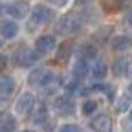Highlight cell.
<instances>
[{"instance_id": "obj_17", "label": "cell", "mask_w": 132, "mask_h": 132, "mask_svg": "<svg viewBox=\"0 0 132 132\" xmlns=\"http://www.w3.org/2000/svg\"><path fill=\"white\" fill-rule=\"evenodd\" d=\"M92 75L95 79H103L106 75V62L105 61H97L94 64V68H92Z\"/></svg>"}, {"instance_id": "obj_27", "label": "cell", "mask_w": 132, "mask_h": 132, "mask_svg": "<svg viewBox=\"0 0 132 132\" xmlns=\"http://www.w3.org/2000/svg\"><path fill=\"white\" fill-rule=\"evenodd\" d=\"M86 2H90V0H77V4H86Z\"/></svg>"}, {"instance_id": "obj_30", "label": "cell", "mask_w": 132, "mask_h": 132, "mask_svg": "<svg viewBox=\"0 0 132 132\" xmlns=\"http://www.w3.org/2000/svg\"><path fill=\"white\" fill-rule=\"evenodd\" d=\"M26 132H33V130H26Z\"/></svg>"}, {"instance_id": "obj_23", "label": "cell", "mask_w": 132, "mask_h": 132, "mask_svg": "<svg viewBox=\"0 0 132 132\" xmlns=\"http://www.w3.org/2000/svg\"><path fill=\"white\" fill-rule=\"evenodd\" d=\"M59 132H79V127L77 125H62L59 128Z\"/></svg>"}, {"instance_id": "obj_22", "label": "cell", "mask_w": 132, "mask_h": 132, "mask_svg": "<svg viewBox=\"0 0 132 132\" xmlns=\"http://www.w3.org/2000/svg\"><path fill=\"white\" fill-rule=\"evenodd\" d=\"M128 105H130V95H123V97H119V101H118V112H125L127 108H128Z\"/></svg>"}, {"instance_id": "obj_11", "label": "cell", "mask_w": 132, "mask_h": 132, "mask_svg": "<svg viewBox=\"0 0 132 132\" xmlns=\"http://www.w3.org/2000/svg\"><path fill=\"white\" fill-rule=\"evenodd\" d=\"M16 128V119L9 112H2L0 114V132H15Z\"/></svg>"}, {"instance_id": "obj_3", "label": "cell", "mask_w": 132, "mask_h": 132, "mask_svg": "<svg viewBox=\"0 0 132 132\" xmlns=\"http://www.w3.org/2000/svg\"><path fill=\"white\" fill-rule=\"evenodd\" d=\"M53 11L46 6H35L31 11V26H46L48 22H52Z\"/></svg>"}, {"instance_id": "obj_4", "label": "cell", "mask_w": 132, "mask_h": 132, "mask_svg": "<svg viewBox=\"0 0 132 132\" xmlns=\"http://www.w3.org/2000/svg\"><path fill=\"white\" fill-rule=\"evenodd\" d=\"M37 57H39V53L35 52V50L24 46V48H20L19 52L15 53V62L19 66H22V68H28V66L37 62Z\"/></svg>"}, {"instance_id": "obj_5", "label": "cell", "mask_w": 132, "mask_h": 132, "mask_svg": "<svg viewBox=\"0 0 132 132\" xmlns=\"http://www.w3.org/2000/svg\"><path fill=\"white\" fill-rule=\"evenodd\" d=\"M33 106H35V97L31 94H22L19 97V101H16V105H15V110L20 116H28V114H31Z\"/></svg>"}, {"instance_id": "obj_2", "label": "cell", "mask_w": 132, "mask_h": 132, "mask_svg": "<svg viewBox=\"0 0 132 132\" xmlns=\"http://www.w3.org/2000/svg\"><path fill=\"white\" fill-rule=\"evenodd\" d=\"M53 77H55V75L50 72V70H46V68H39V70H33V72L29 73L28 82H29L31 86H37V88H46L50 82H52Z\"/></svg>"}, {"instance_id": "obj_7", "label": "cell", "mask_w": 132, "mask_h": 132, "mask_svg": "<svg viewBox=\"0 0 132 132\" xmlns=\"http://www.w3.org/2000/svg\"><path fill=\"white\" fill-rule=\"evenodd\" d=\"M53 48H55V37H52V35H42L35 42V52L40 53V55L50 53Z\"/></svg>"}, {"instance_id": "obj_19", "label": "cell", "mask_w": 132, "mask_h": 132, "mask_svg": "<svg viewBox=\"0 0 132 132\" xmlns=\"http://www.w3.org/2000/svg\"><path fill=\"white\" fill-rule=\"evenodd\" d=\"M70 52H72V48H70V44L68 42H64L61 48H59V53H57V59L62 62V61H66L68 59V55H70Z\"/></svg>"}, {"instance_id": "obj_20", "label": "cell", "mask_w": 132, "mask_h": 132, "mask_svg": "<svg viewBox=\"0 0 132 132\" xmlns=\"http://www.w3.org/2000/svg\"><path fill=\"white\" fill-rule=\"evenodd\" d=\"M95 108H97V103L95 101H92V99H86L85 103H82V114H94L95 112Z\"/></svg>"}, {"instance_id": "obj_31", "label": "cell", "mask_w": 132, "mask_h": 132, "mask_svg": "<svg viewBox=\"0 0 132 132\" xmlns=\"http://www.w3.org/2000/svg\"><path fill=\"white\" fill-rule=\"evenodd\" d=\"M0 46H2V42H0Z\"/></svg>"}, {"instance_id": "obj_6", "label": "cell", "mask_w": 132, "mask_h": 132, "mask_svg": "<svg viewBox=\"0 0 132 132\" xmlns=\"http://www.w3.org/2000/svg\"><path fill=\"white\" fill-rule=\"evenodd\" d=\"M6 13L13 19H26V15L29 13V6L24 0H19V2H13L9 6H6Z\"/></svg>"}, {"instance_id": "obj_28", "label": "cell", "mask_w": 132, "mask_h": 132, "mask_svg": "<svg viewBox=\"0 0 132 132\" xmlns=\"http://www.w3.org/2000/svg\"><path fill=\"white\" fill-rule=\"evenodd\" d=\"M2 11H6V7H4L2 4H0V15H2Z\"/></svg>"}, {"instance_id": "obj_9", "label": "cell", "mask_w": 132, "mask_h": 132, "mask_svg": "<svg viewBox=\"0 0 132 132\" xmlns=\"http://www.w3.org/2000/svg\"><path fill=\"white\" fill-rule=\"evenodd\" d=\"M90 127H92L95 132H110V128H112V119H110V116H106V114H99L95 119H92Z\"/></svg>"}, {"instance_id": "obj_16", "label": "cell", "mask_w": 132, "mask_h": 132, "mask_svg": "<svg viewBox=\"0 0 132 132\" xmlns=\"http://www.w3.org/2000/svg\"><path fill=\"white\" fill-rule=\"evenodd\" d=\"M79 57L85 59V61L94 59V57H95V48H94L92 44H82V46L79 48Z\"/></svg>"}, {"instance_id": "obj_24", "label": "cell", "mask_w": 132, "mask_h": 132, "mask_svg": "<svg viewBox=\"0 0 132 132\" xmlns=\"http://www.w3.org/2000/svg\"><path fill=\"white\" fill-rule=\"evenodd\" d=\"M6 66H7V59H6L4 55H0V72H4Z\"/></svg>"}, {"instance_id": "obj_12", "label": "cell", "mask_w": 132, "mask_h": 132, "mask_svg": "<svg viewBox=\"0 0 132 132\" xmlns=\"http://www.w3.org/2000/svg\"><path fill=\"white\" fill-rule=\"evenodd\" d=\"M55 110L61 116H70V114H73V103L68 97H59V99H55Z\"/></svg>"}, {"instance_id": "obj_15", "label": "cell", "mask_w": 132, "mask_h": 132, "mask_svg": "<svg viewBox=\"0 0 132 132\" xmlns=\"http://www.w3.org/2000/svg\"><path fill=\"white\" fill-rule=\"evenodd\" d=\"M88 62L85 61V59H79L77 62H75V66H73V75H75V79L77 81H81V79H85L86 75H88Z\"/></svg>"}, {"instance_id": "obj_26", "label": "cell", "mask_w": 132, "mask_h": 132, "mask_svg": "<svg viewBox=\"0 0 132 132\" xmlns=\"http://www.w3.org/2000/svg\"><path fill=\"white\" fill-rule=\"evenodd\" d=\"M125 22H127L128 26H132V11H128V13H127V16H125Z\"/></svg>"}, {"instance_id": "obj_1", "label": "cell", "mask_w": 132, "mask_h": 132, "mask_svg": "<svg viewBox=\"0 0 132 132\" xmlns=\"http://www.w3.org/2000/svg\"><path fill=\"white\" fill-rule=\"evenodd\" d=\"M81 19L75 13H68L61 16V20L57 22V31L62 33V35H72V33H77L81 29Z\"/></svg>"}, {"instance_id": "obj_25", "label": "cell", "mask_w": 132, "mask_h": 132, "mask_svg": "<svg viewBox=\"0 0 132 132\" xmlns=\"http://www.w3.org/2000/svg\"><path fill=\"white\" fill-rule=\"evenodd\" d=\"M48 2H52L53 6H59L61 7V6H64L66 2H68V0H48Z\"/></svg>"}, {"instance_id": "obj_13", "label": "cell", "mask_w": 132, "mask_h": 132, "mask_svg": "<svg viewBox=\"0 0 132 132\" xmlns=\"http://www.w3.org/2000/svg\"><path fill=\"white\" fill-rule=\"evenodd\" d=\"M112 50L114 52H125V50H128L132 46V39L127 37V35H118V37H114L112 39Z\"/></svg>"}, {"instance_id": "obj_21", "label": "cell", "mask_w": 132, "mask_h": 132, "mask_svg": "<svg viewBox=\"0 0 132 132\" xmlns=\"http://www.w3.org/2000/svg\"><path fill=\"white\" fill-rule=\"evenodd\" d=\"M46 119H48V112H46V108H40L37 112V116L33 118V123H35V125H44Z\"/></svg>"}, {"instance_id": "obj_29", "label": "cell", "mask_w": 132, "mask_h": 132, "mask_svg": "<svg viewBox=\"0 0 132 132\" xmlns=\"http://www.w3.org/2000/svg\"><path fill=\"white\" fill-rule=\"evenodd\" d=\"M130 119H132V110H130Z\"/></svg>"}, {"instance_id": "obj_8", "label": "cell", "mask_w": 132, "mask_h": 132, "mask_svg": "<svg viewBox=\"0 0 132 132\" xmlns=\"http://www.w3.org/2000/svg\"><path fill=\"white\" fill-rule=\"evenodd\" d=\"M15 92V79L13 77H0V101H7Z\"/></svg>"}, {"instance_id": "obj_10", "label": "cell", "mask_w": 132, "mask_h": 132, "mask_svg": "<svg viewBox=\"0 0 132 132\" xmlns=\"http://www.w3.org/2000/svg\"><path fill=\"white\" fill-rule=\"evenodd\" d=\"M19 33V24L15 20H2L0 22V35L4 39H15Z\"/></svg>"}, {"instance_id": "obj_18", "label": "cell", "mask_w": 132, "mask_h": 132, "mask_svg": "<svg viewBox=\"0 0 132 132\" xmlns=\"http://www.w3.org/2000/svg\"><path fill=\"white\" fill-rule=\"evenodd\" d=\"M127 70H128L127 59H118V61L114 62V73H116V75H125Z\"/></svg>"}, {"instance_id": "obj_14", "label": "cell", "mask_w": 132, "mask_h": 132, "mask_svg": "<svg viewBox=\"0 0 132 132\" xmlns=\"http://www.w3.org/2000/svg\"><path fill=\"white\" fill-rule=\"evenodd\" d=\"M128 6H132V0H103V7L106 11H119V9H127Z\"/></svg>"}]
</instances>
